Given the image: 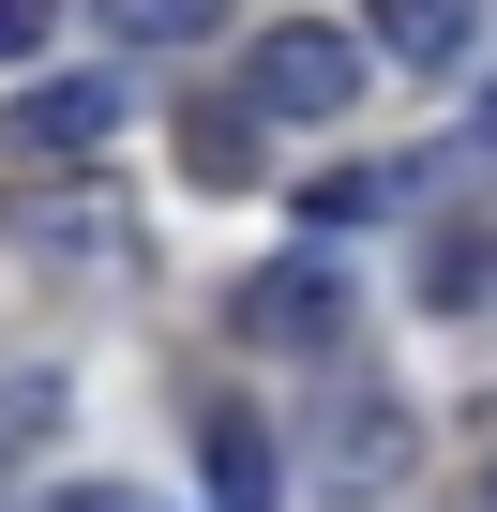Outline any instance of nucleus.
I'll return each mask as SVG.
<instances>
[{"instance_id": "obj_1", "label": "nucleus", "mask_w": 497, "mask_h": 512, "mask_svg": "<svg viewBox=\"0 0 497 512\" xmlns=\"http://www.w3.org/2000/svg\"><path fill=\"white\" fill-rule=\"evenodd\" d=\"M241 91H257L272 121H347V106H362V46H347V31H302V16H287V31L257 46V76H241Z\"/></svg>"}, {"instance_id": "obj_2", "label": "nucleus", "mask_w": 497, "mask_h": 512, "mask_svg": "<svg viewBox=\"0 0 497 512\" xmlns=\"http://www.w3.org/2000/svg\"><path fill=\"white\" fill-rule=\"evenodd\" d=\"M241 347H347V256H272L241 287Z\"/></svg>"}, {"instance_id": "obj_3", "label": "nucleus", "mask_w": 497, "mask_h": 512, "mask_svg": "<svg viewBox=\"0 0 497 512\" xmlns=\"http://www.w3.org/2000/svg\"><path fill=\"white\" fill-rule=\"evenodd\" d=\"M106 136H121V91H106V76H31L16 121H0V151H16V166H91Z\"/></svg>"}, {"instance_id": "obj_4", "label": "nucleus", "mask_w": 497, "mask_h": 512, "mask_svg": "<svg viewBox=\"0 0 497 512\" xmlns=\"http://www.w3.org/2000/svg\"><path fill=\"white\" fill-rule=\"evenodd\" d=\"M196 467H211V512H287V467H272L257 407H211L196 422Z\"/></svg>"}, {"instance_id": "obj_5", "label": "nucleus", "mask_w": 497, "mask_h": 512, "mask_svg": "<svg viewBox=\"0 0 497 512\" xmlns=\"http://www.w3.org/2000/svg\"><path fill=\"white\" fill-rule=\"evenodd\" d=\"M377 46H392L407 76H452V61L482 46V0H377Z\"/></svg>"}, {"instance_id": "obj_6", "label": "nucleus", "mask_w": 497, "mask_h": 512, "mask_svg": "<svg viewBox=\"0 0 497 512\" xmlns=\"http://www.w3.org/2000/svg\"><path fill=\"white\" fill-rule=\"evenodd\" d=\"M392 467H407V407H377V392H347V422H332V482H347V497H377Z\"/></svg>"}, {"instance_id": "obj_7", "label": "nucleus", "mask_w": 497, "mask_h": 512, "mask_svg": "<svg viewBox=\"0 0 497 512\" xmlns=\"http://www.w3.org/2000/svg\"><path fill=\"white\" fill-rule=\"evenodd\" d=\"M211 16H226V0H106V31H121V46H196Z\"/></svg>"}, {"instance_id": "obj_8", "label": "nucleus", "mask_w": 497, "mask_h": 512, "mask_svg": "<svg viewBox=\"0 0 497 512\" xmlns=\"http://www.w3.org/2000/svg\"><path fill=\"white\" fill-rule=\"evenodd\" d=\"M31 241H46V256H121V211L76 196V211H31Z\"/></svg>"}, {"instance_id": "obj_9", "label": "nucleus", "mask_w": 497, "mask_h": 512, "mask_svg": "<svg viewBox=\"0 0 497 512\" xmlns=\"http://www.w3.org/2000/svg\"><path fill=\"white\" fill-rule=\"evenodd\" d=\"M392 196H407V181H392V166H347V181H317V196H302V211H317V226H362V211H392Z\"/></svg>"}, {"instance_id": "obj_10", "label": "nucleus", "mask_w": 497, "mask_h": 512, "mask_svg": "<svg viewBox=\"0 0 497 512\" xmlns=\"http://www.w3.org/2000/svg\"><path fill=\"white\" fill-rule=\"evenodd\" d=\"M46 31H61V0H0V61H46Z\"/></svg>"}, {"instance_id": "obj_11", "label": "nucleus", "mask_w": 497, "mask_h": 512, "mask_svg": "<svg viewBox=\"0 0 497 512\" xmlns=\"http://www.w3.org/2000/svg\"><path fill=\"white\" fill-rule=\"evenodd\" d=\"M46 512H151V497H121V482H76V497H46Z\"/></svg>"}, {"instance_id": "obj_12", "label": "nucleus", "mask_w": 497, "mask_h": 512, "mask_svg": "<svg viewBox=\"0 0 497 512\" xmlns=\"http://www.w3.org/2000/svg\"><path fill=\"white\" fill-rule=\"evenodd\" d=\"M482 136H497V91H482Z\"/></svg>"}]
</instances>
